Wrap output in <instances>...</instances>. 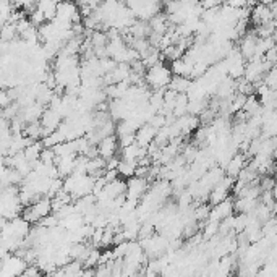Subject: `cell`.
Masks as SVG:
<instances>
[{"instance_id": "1", "label": "cell", "mask_w": 277, "mask_h": 277, "mask_svg": "<svg viewBox=\"0 0 277 277\" xmlns=\"http://www.w3.org/2000/svg\"><path fill=\"white\" fill-rule=\"evenodd\" d=\"M146 81L148 84L152 87V89H165L167 86L170 83V78H172V71L165 67L164 63H156V65H151L146 71Z\"/></svg>"}, {"instance_id": "2", "label": "cell", "mask_w": 277, "mask_h": 277, "mask_svg": "<svg viewBox=\"0 0 277 277\" xmlns=\"http://www.w3.org/2000/svg\"><path fill=\"white\" fill-rule=\"evenodd\" d=\"M149 188V181L146 177H138V175H133V177L127 178V190H125V198L138 201L140 198H143V195L146 193V190Z\"/></svg>"}, {"instance_id": "3", "label": "cell", "mask_w": 277, "mask_h": 277, "mask_svg": "<svg viewBox=\"0 0 277 277\" xmlns=\"http://www.w3.org/2000/svg\"><path fill=\"white\" fill-rule=\"evenodd\" d=\"M96 148H98V156H101L102 159H109V157L115 156L117 148H119L117 136L109 135L106 138H102V140L96 144Z\"/></svg>"}, {"instance_id": "4", "label": "cell", "mask_w": 277, "mask_h": 277, "mask_svg": "<svg viewBox=\"0 0 277 277\" xmlns=\"http://www.w3.org/2000/svg\"><path fill=\"white\" fill-rule=\"evenodd\" d=\"M157 133V128H154L151 123H143V125L135 131V143H138L143 148H148L152 143L154 136Z\"/></svg>"}, {"instance_id": "5", "label": "cell", "mask_w": 277, "mask_h": 277, "mask_svg": "<svg viewBox=\"0 0 277 277\" xmlns=\"http://www.w3.org/2000/svg\"><path fill=\"white\" fill-rule=\"evenodd\" d=\"M245 165H246V156L242 154V152H235V154L227 160V164L224 165V170L227 173V177L237 178V175Z\"/></svg>"}, {"instance_id": "6", "label": "cell", "mask_w": 277, "mask_h": 277, "mask_svg": "<svg viewBox=\"0 0 277 277\" xmlns=\"http://www.w3.org/2000/svg\"><path fill=\"white\" fill-rule=\"evenodd\" d=\"M258 36L256 34H245L242 41H240V55L245 60H250L256 54V46H258Z\"/></svg>"}, {"instance_id": "7", "label": "cell", "mask_w": 277, "mask_h": 277, "mask_svg": "<svg viewBox=\"0 0 277 277\" xmlns=\"http://www.w3.org/2000/svg\"><path fill=\"white\" fill-rule=\"evenodd\" d=\"M136 167H138L136 160L122 159V160H119V165H117V173H119V177L130 178V177H133L135 175Z\"/></svg>"}, {"instance_id": "8", "label": "cell", "mask_w": 277, "mask_h": 277, "mask_svg": "<svg viewBox=\"0 0 277 277\" xmlns=\"http://www.w3.org/2000/svg\"><path fill=\"white\" fill-rule=\"evenodd\" d=\"M190 84H192V79L188 76H178V75H173L170 78V83H169V89L175 91V93H187Z\"/></svg>"}, {"instance_id": "9", "label": "cell", "mask_w": 277, "mask_h": 277, "mask_svg": "<svg viewBox=\"0 0 277 277\" xmlns=\"http://www.w3.org/2000/svg\"><path fill=\"white\" fill-rule=\"evenodd\" d=\"M227 5L232 9H245L248 7V0H227Z\"/></svg>"}]
</instances>
